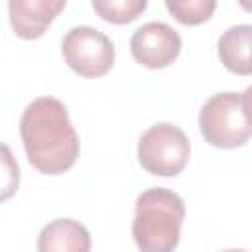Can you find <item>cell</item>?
<instances>
[{"instance_id": "7", "label": "cell", "mask_w": 252, "mask_h": 252, "mask_svg": "<svg viewBox=\"0 0 252 252\" xmlns=\"http://www.w3.org/2000/svg\"><path fill=\"white\" fill-rule=\"evenodd\" d=\"M63 8L65 0H12L8 4L12 30L22 39H37Z\"/></svg>"}, {"instance_id": "6", "label": "cell", "mask_w": 252, "mask_h": 252, "mask_svg": "<svg viewBox=\"0 0 252 252\" xmlns=\"http://www.w3.org/2000/svg\"><path fill=\"white\" fill-rule=\"evenodd\" d=\"M130 51L140 65L148 69H163L177 59L181 37L163 22H148L132 33Z\"/></svg>"}, {"instance_id": "11", "label": "cell", "mask_w": 252, "mask_h": 252, "mask_svg": "<svg viewBox=\"0 0 252 252\" xmlns=\"http://www.w3.org/2000/svg\"><path fill=\"white\" fill-rule=\"evenodd\" d=\"M167 12L183 26H199L207 22L215 8V0H165Z\"/></svg>"}, {"instance_id": "14", "label": "cell", "mask_w": 252, "mask_h": 252, "mask_svg": "<svg viewBox=\"0 0 252 252\" xmlns=\"http://www.w3.org/2000/svg\"><path fill=\"white\" fill-rule=\"evenodd\" d=\"M222 252H246V250H240V248H228V250H222Z\"/></svg>"}, {"instance_id": "13", "label": "cell", "mask_w": 252, "mask_h": 252, "mask_svg": "<svg viewBox=\"0 0 252 252\" xmlns=\"http://www.w3.org/2000/svg\"><path fill=\"white\" fill-rule=\"evenodd\" d=\"M240 6H242L246 12H252V2H246V0H242V2H240Z\"/></svg>"}, {"instance_id": "8", "label": "cell", "mask_w": 252, "mask_h": 252, "mask_svg": "<svg viewBox=\"0 0 252 252\" xmlns=\"http://www.w3.org/2000/svg\"><path fill=\"white\" fill-rule=\"evenodd\" d=\"M37 252H91V232L75 219H55L41 228Z\"/></svg>"}, {"instance_id": "1", "label": "cell", "mask_w": 252, "mask_h": 252, "mask_svg": "<svg viewBox=\"0 0 252 252\" xmlns=\"http://www.w3.org/2000/svg\"><path fill=\"white\" fill-rule=\"evenodd\" d=\"M20 138L28 161L39 173H65L79 158V136L59 98L32 100L20 118Z\"/></svg>"}, {"instance_id": "10", "label": "cell", "mask_w": 252, "mask_h": 252, "mask_svg": "<svg viewBox=\"0 0 252 252\" xmlns=\"http://www.w3.org/2000/svg\"><path fill=\"white\" fill-rule=\"evenodd\" d=\"M93 10L110 24H130L134 22L146 8V0H93Z\"/></svg>"}, {"instance_id": "3", "label": "cell", "mask_w": 252, "mask_h": 252, "mask_svg": "<svg viewBox=\"0 0 252 252\" xmlns=\"http://www.w3.org/2000/svg\"><path fill=\"white\" fill-rule=\"evenodd\" d=\"M199 128L215 148H238L252 136V124L248 120L240 93H217L213 94L199 112Z\"/></svg>"}, {"instance_id": "5", "label": "cell", "mask_w": 252, "mask_h": 252, "mask_svg": "<svg viewBox=\"0 0 252 252\" xmlns=\"http://www.w3.org/2000/svg\"><path fill=\"white\" fill-rule=\"evenodd\" d=\"M61 53L69 69L87 79L102 77L114 65L112 41L91 26L71 28L61 41Z\"/></svg>"}, {"instance_id": "9", "label": "cell", "mask_w": 252, "mask_h": 252, "mask_svg": "<svg viewBox=\"0 0 252 252\" xmlns=\"http://www.w3.org/2000/svg\"><path fill=\"white\" fill-rule=\"evenodd\" d=\"M220 63L236 75H252V24H238L224 30L217 43Z\"/></svg>"}, {"instance_id": "4", "label": "cell", "mask_w": 252, "mask_h": 252, "mask_svg": "<svg viewBox=\"0 0 252 252\" xmlns=\"http://www.w3.org/2000/svg\"><path fill=\"white\" fill-rule=\"evenodd\" d=\"M189 154L191 146L185 132L169 122L150 126L138 142L140 165L159 177H175L181 173L189 161Z\"/></svg>"}, {"instance_id": "2", "label": "cell", "mask_w": 252, "mask_h": 252, "mask_svg": "<svg viewBox=\"0 0 252 252\" xmlns=\"http://www.w3.org/2000/svg\"><path fill=\"white\" fill-rule=\"evenodd\" d=\"M185 219L183 199L165 187L146 189L136 199L132 236L140 252H173Z\"/></svg>"}, {"instance_id": "12", "label": "cell", "mask_w": 252, "mask_h": 252, "mask_svg": "<svg viewBox=\"0 0 252 252\" xmlns=\"http://www.w3.org/2000/svg\"><path fill=\"white\" fill-rule=\"evenodd\" d=\"M242 102H244V108H246L248 120H250V124H252V85L242 93Z\"/></svg>"}]
</instances>
